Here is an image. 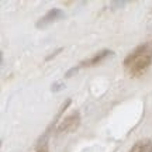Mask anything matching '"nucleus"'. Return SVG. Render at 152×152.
I'll return each instance as SVG.
<instances>
[{
  "instance_id": "obj_1",
  "label": "nucleus",
  "mask_w": 152,
  "mask_h": 152,
  "mask_svg": "<svg viewBox=\"0 0 152 152\" xmlns=\"http://www.w3.org/2000/svg\"><path fill=\"white\" fill-rule=\"evenodd\" d=\"M152 65V45L144 44L135 48L124 59V69L132 77L144 75Z\"/></svg>"
},
{
  "instance_id": "obj_2",
  "label": "nucleus",
  "mask_w": 152,
  "mask_h": 152,
  "mask_svg": "<svg viewBox=\"0 0 152 152\" xmlns=\"http://www.w3.org/2000/svg\"><path fill=\"white\" fill-rule=\"evenodd\" d=\"M64 17H65V14H64V11L61 10V9H52V10H49L45 16H42L38 20L37 24H35V27L42 30V28L48 27L49 24H52V23L59 21L61 18H64Z\"/></svg>"
},
{
  "instance_id": "obj_3",
  "label": "nucleus",
  "mask_w": 152,
  "mask_h": 152,
  "mask_svg": "<svg viewBox=\"0 0 152 152\" xmlns=\"http://www.w3.org/2000/svg\"><path fill=\"white\" fill-rule=\"evenodd\" d=\"M113 55H114L113 51H110V49H103V51L97 52L96 55H93L92 58H89V59L80 62V64H79V68H89V66L99 65L100 62H103L104 59H107L109 56H113Z\"/></svg>"
},
{
  "instance_id": "obj_4",
  "label": "nucleus",
  "mask_w": 152,
  "mask_h": 152,
  "mask_svg": "<svg viewBox=\"0 0 152 152\" xmlns=\"http://www.w3.org/2000/svg\"><path fill=\"white\" fill-rule=\"evenodd\" d=\"M80 123V117H79V113H72L71 115H68L64 123L58 127V132H64V131H75L77 128V125Z\"/></svg>"
},
{
  "instance_id": "obj_5",
  "label": "nucleus",
  "mask_w": 152,
  "mask_h": 152,
  "mask_svg": "<svg viewBox=\"0 0 152 152\" xmlns=\"http://www.w3.org/2000/svg\"><path fill=\"white\" fill-rule=\"evenodd\" d=\"M128 152H152V140H140L137 141Z\"/></svg>"
},
{
  "instance_id": "obj_6",
  "label": "nucleus",
  "mask_w": 152,
  "mask_h": 152,
  "mask_svg": "<svg viewBox=\"0 0 152 152\" xmlns=\"http://www.w3.org/2000/svg\"><path fill=\"white\" fill-rule=\"evenodd\" d=\"M62 89H65V83H64V82H55L54 85L51 86V90H52V92H59Z\"/></svg>"
},
{
  "instance_id": "obj_7",
  "label": "nucleus",
  "mask_w": 152,
  "mask_h": 152,
  "mask_svg": "<svg viewBox=\"0 0 152 152\" xmlns=\"http://www.w3.org/2000/svg\"><path fill=\"white\" fill-rule=\"evenodd\" d=\"M79 69H80V68H79V66H76V68H72L71 71H68V72H66L65 77H71V76H73V73H76V72L79 71Z\"/></svg>"
},
{
  "instance_id": "obj_8",
  "label": "nucleus",
  "mask_w": 152,
  "mask_h": 152,
  "mask_svg": "<svg viewBox=\"0 0 152 152\" xmlns=\"http://www.w3.org/2000/svg\"><path fill=\"white\" fill-rule=\"evenodd\" d=\"M37 152H48V147L45 145V147H41V148H38Z\"/></svg>"
}]
</instances>
